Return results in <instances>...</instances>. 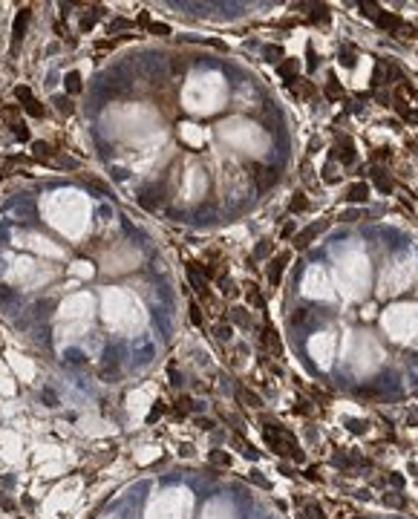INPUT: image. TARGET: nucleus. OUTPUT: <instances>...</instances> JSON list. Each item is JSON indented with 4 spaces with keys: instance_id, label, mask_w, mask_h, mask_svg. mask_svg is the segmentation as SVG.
I'll list each match as a JSON object with an SVG mask.
<instances>
[{
    "instance_id": "19",
    "label": "nucleus",
    "mask_w": 418,
    "mask_h": 519,
    "mask_svg": "<svg viewBox=\"0 0 418 519\" xmlns=\"http://www.w3.org/2000/svg\"><path fill=\"white\" fill-rule=\"evenodd\" d=\"M64 87H67V96H78V93H81V72H75V69H72V72H67V78H64Z\"/></svg>"
},
{
    "instance_id": "26",
    "label": "nucleus",
    "mask_w": 418,
    "mask_h": 519,
    "mask_svg": "<svg viewBox=\"0 0 418 519\" xmlns=\"http://www.w3.org/2000/svg\"><path fill=\"white\" fill-rule=\"evenodd\" d=\"M208 462H211V465H219V467H231V456L225 450H214L208 456Z\"/></svg>"
},
{
    "instance_id": "41",
    "label": "nucleus",
    "mask_w": 418,
    "mask_h": 519,
    "mask_svg": "<svg viewBox=\"0 0 418 519\" xmlns=\"http://www.w3.org/2000/svg\"><path fill=\"white\" fill-rule=\"evenodd\" d=\"M390 156H392V153L387 150V147H378V150L372 153V159H375V162H384V159H390Z\"/></svg>"
},
{
    "instance_id": "18",
    "label": "nucleus",
    "mask_w": 418,
    "mask_h": 519,
    "mask_svg": "<svg viewBox=\"0 0 418 519\" xmlns=\"http://www.w3.org/2000/svg\"><path fill=\"white\" fill-rule=\"evenodd\" d=\"M245 297H248V303H251L254 309H260V312L266 309V297L260 294V288H257L254 283H245Z\"/></svg>"
},
{
    "instance_id": "23",
    "label": "nucleus",
    "mask_w": 418,
    "mask_h": 519,
    "mask_svg": "<svg viewBox=\"0 0 418 519\" xmlns=\"http://www.w3.org/2000/svg\"><path fill=\"white\" fill-rule=\"evenodd\" d=\"M52 104L58 107V113H64V116H72V110H75V104H72V98H69V96H55Z\"/></svg>"
},
{
    "instance_id": "51",
    "label": "nucleus",
    "mask_w": 418,
    "mask_h": 519,
    "mask_svg": "<svg viewBox=\"0 0 418 519\" xmlns=\"http://www.w3.org/2000/svg\"><path fill=\"white\" fill-rule=\"evenodd\" d=\"M291 234H294V222H288V225H285V228H283V237H285V240H288Z\"/></svg>"
},
{
    "instance_id": "29",
    "label": "nucleus",
    "mask_w": 418,
    "mask_h": 519,
    "mask_svg": "<svg viewBox=\"0 0 418 519\" xmlns=\"http://www.w3.org/2000/svg\"><path fill=\"white\" fill-rule=\"evenodd\" d=\"M381 12H384V9H381L378 3H361V14L369 17V20H378V14H381Z\"/></svg>"
},
{
    "instance_id": "28",
    "label": "nucleus",
    "mask_w": 418,
    "mask_h": 519,
    "mask_svg": "<svg viewBox=\"0 0 418 519\" xmlns=\"http://www.w3.org/2000/svg\"><path fill=\"white\" fill-rule=\"evenodd\" d=\"M326 93H329L332 98H340V96H343V87L337 84L335 72H329V81H326Z\"/></svg>"
},
{
    "instance_id": "8",
    "label": "nucleus",
    "mask_w": 418,
    "mask_h": 519,
    "mask_svg": "<svg viewBox=\"0 0 418 519\" xmlns=\"http://www.w3.org/2000/svg\"><path fill=\"white\" fill-rule=\"evenodd\" d=\"M369 179L375 182V188L381 193H392V191H395V179H392L384 167H372V170H369Z\"/></svg>"
},
{
    "instance_id": "44",
    "label": "nucleus",
    "mask_w": 418,
    "mask_h": 519,
    "mask_svg": "<svg viewBox=\"0 0 418 519\" xmlns=\"http://www.w3.org/2000/svg\"><path fill=\"white\" fill-rule=\"evenodd\" d=\"M306 55H309V72H311V69H317V55H314V49H311V46L306 49Z\"/></svg>"
},
{
    "instance_id": "12",
    "label": "nucleus",
    "mask_w": 418,
    "mask_h": 519,
    "mask_svg": "<svg viewBox=\"0 0 418 519\" xmlns=\"http://www.w3.org/2000/svg\"><path fill=\"white\" fill-rule=\"evenodd\" d=\"M369 199V185L366 182H352L349 188H346V202H366Z\"/></svg>"
},
{
    "instance_id": "49",
    "label": "nucleus",
    "mask_w": 418,
    "mask_h": 519,
    "mask_svg": "<svg viewBox=\"0 0 418 519\" xmlns=\"http://www.w3.org/2000/svg\"><path fill=\"white\" fill-rule=\"evenodd\" d=\"M251 482H257L260 488H269V482H266V479H263V476H257V473H251Z\"/></svg>"
},
{
    "instance_id": "7",
    "label": "nucleus",
    "mask_w": 418,
    "mask_h": 519,
    "mask_svg": "<svg viewBox=\"0 0 418 519\" xmlns=\"http://www.w3.org/2000/svg\"><path fill=\"white\" fill-rule=\"evenodd\" d=\"M332 159H337V162H343V164H352L355 162V141L352 138H337L335 141V150H332Z\"/></svg>"
},
{
    "instance_id": "9",
    "label": "nucleus",
    "mask_w": 418,
    "mask_h": 519,
    "mask_svg": "<svg viewBox=\"0 0 418 519\" xmlns=\"http://www.w3.org/2000/svg\"><path fill=\"white\" fill-rule=\"evenodd\" d=\"M392 78H398V69L392 67V64H387V61H378V64H375V72H372V84H375V87H381V84L392 81Z\"/></svg>"
},
{
    "instance_id": "3",
    "label": "nucleus",
    "mask_w": 418,
    "mask_h": 519,
    "mask_svg": "<svg viewBox=\"0 0 418 519\" xmlns=\"http://www.w3.org/2000/svg\"><path fill=\"white\" fill-rule=\"evenodd\" d=\"M29 17H32V9H29V6H23L20 12L14 14V20H12V49H14V52H17L20 41H23V35H26Z\"/></svg>"
},
{
    "instance_id": "1",
    "label": "nucleus",
    "mask_w": 418,
    "mask_h": 519,
    "mask_svg": "<svg viewBox=\"0 0 418 519\" xmlns=\"http://www.w3.org/2000/svg\"><path fill=\"white\" fill-rule=\"evenodd\" d=\"M263 438H266V444H269V447L277 453V456H291L294 462H303V459H306V456H303V450L297 447L294 433H291V430H285L283 424L266 421V424H263Z\"/></svg>"
},
{
    "instance_id": "33",
    "label": "nucleus",
    "mask_w": 418,
    "mask_h": 519,
    "mask_svg": "<svg viewBox=\"0 0 418 519\" xmlns=\"http://www.w3.org/2000/svg\"><path fill=\"white\" fill-rule=\"evenodd\" d=\"M14 98H17V101H20V107H23V104H29V101H32V90H29V87H14Z\"/></svg>"
},
{
    "instance_id": "50",
    "label": "nucleus",
    "mask_w": 418,
    "mask_h": 519,
    "mask_svg": "<svg viewBox=\"0 0 418 519\" xmlns=\"http://www.w3.org/2000/svg\"><path fill=\"white\" fill-rule=\"evenodd\" d=\"M306 479H311V482H317V479H320V476H317V467H309V470H306Z\"/></svg>"
},
{
    "instance_id": "45",
    "label": "nucleus",
    "mask_w": 418,
    "mask_h": 519,
    "mask_svg": "<svg viewBox=\"0 0 418 519\" xmlns=\"http://www.w3.org/2000/svg\"><path fill=\"white\" fill-rule=\"evenodd\" d=\"M303 320H306V309H297V312L291 314V323L297 326V323H303Z\"/></svg>"
},
{
    "instance_id": "39",
    "label": "nucleus",
    "mask_w": 418,
    "mask_h": 519,
    "mask_svg": "<svg viewBox=\"0 0 418 519\" xmlns=\"http://www.w3.org/2000/svg\"><path fill=\"white\" fill-rule=\"evenodd\" d=\"M395 35H398V38H401V41H410V38H416L418 32H416V26H407V23H404V26L398 29V32H395Z\"/></svg>"
},
{
    "instance_id": "48",
    "label": "nucleus",
    "mask_w": 418,
    "mask_h": 519,
    "mask_svg": "<svg viewBox=\"0 0 418 519\" xmlns=\"http://www.w3.org/2000/svg\"><path fill=\"white\" fill-rule=\"evenodd\" d=\"M364 430H366L364 421H352V433H364Z\"/></svg>"
},
{
    "instance_id": "5",
    "label": "nucleus",
    "mask_w": 418,
    "mask_h": 519,
    "mask_svg": "<svg viewBox=\"0 0 418 519\" xmlns=\"http://www.w3.org/2000/svg\"><path fill=\"white\" fill-rule=\"evenodd\" d=\"M323 228H326V222H311V225H306L303 231H297L294 234V248H297V251L309 248L311 243L317 240V234H323Z\"/></svg>"
},
{
    "instance_id": "16",
    "label": "nucleus",
    "mask_w": 418,
    "mask_h": 519,
    "mask_svg": "<svg viewBox=\"0 0 418 519\" xmlns=\"http://www.w3.org/2000/svg\"><path fill=\"white\" fill-rule=\"evenodd\" d=\"M32 153H35L38 162H46V159H52V156H55V147L49 144V141H32Z\"/></svg>"
},
{
    "instance_id": "46",
    "label": "nucleus",
    "mask_w": 418,
    "mask_h": 519,
    "mask_svg": "<svg viewBox=\"0 0 418 519\" xmlns=\"http://www.w3.org/2000/svg\"><path fill=\"white\" fill-rule=\"evenodd\" d=\"M294 412H297V415H300V412H303V415H306V412H309V401H297V407H294Z\"/></svg>"
},
{
    "instance_id": "40",
    "label": "nucleus",
    "mask_w": 418,
    "mask_h": 519,
    "mask_svg": "<svg viewBox=\"0 0 418 519\" xmlns=\"http://www.w3.org/2000/svg\"><path fill=\"white\" fill-rule=\"evenodd\" d=\"M340 64H346V67H352V64H355V55H352V49H340Z\"/></svg>"
},
{
    "instance_id": "2",
    "label": "nucleus",
    "mask_w": 418,
    "mask_h": 519,
    "mask_svg": "<svg viewBox=\"0 0 418 519\" xmlns=\"http://www.w3.org/2000/svg\"><path fill=\"white\" fill-rule=\"evenodd\" d=\"M248 170H251V179H254L257 191L266 193L271 191L277 182H280V170L277 167H263V164H248Z\"/></svg>"
},
{
    "instance_id": "20",
    "label": "nucleus",
    "mask_w": 418,
    "mask_h": 519,
    "mask_svg": "<svg viewBox=\"0 0 418 519\" xmlns=\"http://www.w3.org/2000/svg\"><path fill=\"white\" fill-rule=\"evenodd\" d=\"M297 67H300V64H297L294 58H283V61L277 64V72L283 75L285 81H294V72H297Z\"/></svg>"
},
{
    "instance_id": "37",
    "label": "nucleus",
    "mask_w": 418,
    "mask_h": 519,
    "mask_svg": "<svg viewBox=\"0 0 418 519\" xmlns=\"http://www.w3.org/2000/svg\"><path fill=\"white\" fill-rule=\"evenodd\" d=\"M147 29L153 35H159V38H167V35H170V26H167V23H150Z\"/></svg>"
},
{
    "instance_id": "14",
    "label": "nucleus",
    "mask_w": 418,
    "mask_h": 519,
    "mask_svg": "<svg viewBox=\"0 0 418 519\" xmlns=\"http://www.w3.org/2000/svg\"><path fill=\"white\" fill-rule=\"evenodd\" d=\"M228 320H231V323H237V326H243V329H251V326H254V320H251L248 309H243V306H234V309H228Z\"/></svg>"
},
{
    "instance_id": "38",
    "label": "nucleus",
    "mask_w": 418,
    "mask_h": 519,
    "mask_svg": "<svg viewBox=\"0 0 418 519\" xmlns=\"http://www.w3.org/2000/svg\"><path fill=\"white\" fill-rule=\"evenodd\" d=\"M231 335H234V326H228V323H219V326H216V338H219V341H228Z\"/></svg>"
},
{
    "instance_id": "52",
    "label": "nucleus",
    "mask_w": 418,
    "mask_h": 519,
    "mask_svg": "<svg viewBox=\"0 0 418 519\" xmlns=\"http://www.w3.org/2000/svg\"><path fill=\"white\" fill-rule=\"evenodd\" d=\"M173 69H176V72H182V69H188V64H185V61H173Z\"/></svg>"
},
{
    "instance_id": "6",
    "label": "nucleus",
    "mask_w": 418,
    "mask_h": 519,
    "mask_svg": "<svg viewBox=\"0 0 418 519\" xmlns=\"http://www.w3.org/2000/svg\"><path fill=\"white\" fill-rule=\"evenodd\" d=\"M185 271H188V280H190V288L199 294V297H205V300H211V286H208V280H205L202 274H199V268H196V262H188L185 265Z\"/></svg>"
},
{
    "instance_id": "22",
    "label": "nucleus",
    "mask_w": 418,
    "mask_h": 519,
    "mask_svg": "<svg viewBox=\"0 0 418 519\" xmlns=\"http://www.w3.org/2000/svg\"><path fill=\"white\" fill-rule=\"evenodd\" d=\"M263 55H266V61H269V64H280V61L285 58L283 46H274V43H269V46L263 49Z\"/></svg>"
},
{
    "instance_id": "31",
    "label": "nucleus",
    "mask_w": 418,
    "mask_h": 519,
    "mask_svg": "<svg viewBox=\"0 0 418 519\" xmlns=\"http://www.w3.org/2000/svg\"><path fill=\"white\" fill-rule=\"evenodd\" d=\"M9 127H12V133H14L17 141H29V127L23 122H14V124H9Z\"/></svg>"
},
{
    "instance_id": "36",
    "label": "nucleus",
    "mask_w": 418,
    "mask_h": 519,
    "mask_svg": "<svg viewBox=\"0 0 418 519\" xmlns=\"http://www.w3.org/2000/svg\"><path fill=\"white\" fill-rule=\"evenodd\" d=\"M384 502H387V505L390 508H404V499H401V496H398V493H384Z\"/></svg>"
},
{
    "instance_id": "42",
    "label": "nucleus",
    "mask_w": 418,
    "mask_h": 519,
    "mask_svg": "<svg viewBox=\"0 0 418 519\" xmlns=\"http://www.w3.org/2000/svg\"><path fill=\"white\" fill-rule=\"evenodd\" d=\"M43 401H46L49 407H58V395H55L52 389H43Z\"/></svg>"
},
{
    "instance_id": "47",
    "label": "nucleus",
    "mask_w": 418,
    "mask_h": 519,
    "mask_svg": "<svg viewBox=\"0 0 418 519\" xmlns=\"http://www.w3.org/2000/svg\"><path fill=\"white\" fill-rule=\"evenodd\" d=\"M196 424H199L202 430H211V427H214V421H211V418H196Z\"/></svg>"
},
{
    "instance_id": "17",
    "label": "nucleus",
    "mask_w": 418,
    "mask_h": 519,
    "mask_svg": "<svg viewBox=\"0 0 418 519\" xmlns=\"http://www.w3.org/2000/svg\"><path fill=\"white\" fill-rule=\"evenodd\" d=\"M306 208H309L306 193H303V191H294V193H291V199H288V214H303Z\"/></svg>"
},
{
    "instance_id": "13",
    "label": "nucleus",
    "mask_w": 418,
    "mask_h": 519,
    "mask_svg": "<svg viewBox=\"0 0 418 519\" xmlns=\"http://www.w3.org/2000/svg\"><path fill=\"white\" fill-rule=\"evenodd\" d=\"M395 98H398V101H404L407 107H416L418 110V90H416V87H410V84H398Z\"/></svg>"
},
{
    "instance_id": "24",
    "label": "nucleus",
    "mask_w": 418,
    "mask_h": 519,
    "mask_svg": "<svg viewBox=\"0 0 418 519\" xmlns=\"http://www.w3.org/2000/svg\"><path fill=\"white\" fill-rule=\"evenodd\" d=\"M219 288H222V294H225V297H237V294H240L237 283H234V280H228L225 274H219Z\"/></svg>"
},
{
    "instance_id": "30",
    "label": "nucleus",
    "mask_w": 418,
    "mask_h": 519,
    "mask_svg": "<svg viewBox=\"0 0 418 519\" xmlns=\"http://www.w3.org/2000/svg\"><path fill=\"white\" fill-rule=\"evenodd\" d=\"M164 412H167V404H164V401H156V404H153V410H150V415H147V421L156 424L164 415Z\"/></svg>"
},
{
    "instance_id": "4",
    "label": "nucleus",
    "mask_w": 418,
    "mask_h": 519,
    "mask_svg": "<svg viewBox=\"0 0 418 519\" xmlns=\"http://www.w3.org/2000/svg\"><path fill=\"white\" fill-rule=\"evenodd\" d=\"M288 260H291V254H288V251H280L277 257L269 260V268H266V274H269V283H271V286H280V280H283V271H285V265H288Z\"/></svg>"
},
{
    "instance_id": "10",
    "label": "nucleus",
    "mask_w": 418,
    "mask_h": 519,
    "mask_svg": "<svg viewBox=\"0 0 418 519\" xmlns=\"http://www.w3.org/2000/svg\"><path fill=\"white\" fill-rule=\"evenodd\" d=\"M260 343H263L269 352H274V355H280V352H283V343H280V338H277V332H274V326H271V323H266L263 335H260Z\"/></svg>"
},
{
    "instance_id": "32",
    "label": "nucleus",
    "mask_w": 418,
    "mask_h": 519,
    "mask_svg": "<svg viewBox=\"0 0 418 519\" xmlns=\"http://www.w3.org/2000/svg\"><path fill=\"white\" fill-rule=\"evenodd\" d=\"M190 323L193 326H205V317H202V309H199V303H190Z\"/></svg>"
},
{
    "instance_id": "25",
    "label": "nucleus",
    "mask_w": 418,
    "mask_h": 519,
    "mask_svg": "<svg viewBox=\"0 0 418 519\" xmlns=\"http://www.w3.org/2000/svg\"><path fill=\"white\" fill-rule=\"evenodd\" d=\"M20 110H26L32 119H43V116H46V110H43V104L38 101V98H32V101H29V104H23Z\"/></svg>"
},
{
    "instance_id": "43",
    "label": "nucleus",
    "mask_w": 418,
    "mask_h": 519,
    "mask_svg": "<svg viewBox=\"0 0 418 519\" xmlns=\"http://www.w3.org/2000/svg\"><path fill=\"white\" fill-rule=\"evenodd\" d=\"M0 508H3V511H14V502L6 496V493H0Z\"/></svg>"
},
{
    "instance_id": "27",
    "label": "nucleus",
    "mask_w": 418,
    "mask_h": 519,
    "mask_svg": "<svg viewBox=\"0 0 418 519\" xmlns=\"http://www.w3.org/2000/svg\"><path fill=\"white\" fill-rule=\"evenodd\" d=\"M311 23H329V6H311Z\"/></svg>"
},
{
    "instance_id": "11",
    "label": "nucleus",
    "mask_w": 418,
    "mask_h": 519,
    "mask_svg": "<svg viewBox=\"0 0 418 519\" xmlns=\"http://www.w3.org/2000/svg\"><path fill=\"white\" fill-rule=\"evenodd\" d=\"M375 23H378L381 29H384V32H392V35H395L398 29L404 26L401 14H395V12H381V14H378V20H375Z\"/></svg>"
},
{
    "instance_id": "21",
    "label": "nucleus",
    "mask_w": 418,
    "mask_h": 519,
    "mask_svg": "<svg viewBox=\"0 0 418 519\" xmlns=\"http://www.w3.org/2000/svg\"><path fill=\"white\" fill-rule=\"evenodd\" d=\"M271 254H274V243H271V240H263V243L254 248V254H251V260H248V262L254 265L257 260H266V257H271Z\"/></svg>"
},
{
    "instance_id": "35",
    "label": "nucleus",
    "mask_w": 418,
    "mask_h": 519,
    "mask_svg": "<svg viewBox=\"0 0 418 519\" xmlns=\"http://www.w3.org/2000/svg\"><path fill=\"white\" fill-rule=\"evenodd\" d=\"M17 113H20V107H17V104H9V107H3V119L9 124H14L17 122Z\"/></svg>"
},
{
    "instance_id": "34",
    "label": "nucleus",
    "mask_w": 418,
    "mask_h": 519,
    "mask_svg": "<svg viewBox=\"0 0 418 519\" xmlns=\"http://www.w3.org/2000/svg\"><path fill=\"white\" fill-rule=\"evenodd\" d=\"M306 519H326L323 517V508L314 505V502H309V505H306Z\"/></svg>"
},
{
    "instance_id": "15",
    "label": "nucleus",
    "mask_w": 418,
    "mask_h": 519,
    "mask_svg": "<svg viewBox=\"0 0 418 519\" xmlns=\"http://www.w3.org/2000/svg\"><path fill=\"white\" fill-rule=\"evenodd\" d=\"M237 401H240V404H245V407H254V410H260V407H263V398L257 395V392H251V389H245V387H240V389H237Z\"/></svg>"
}]
</instances>
